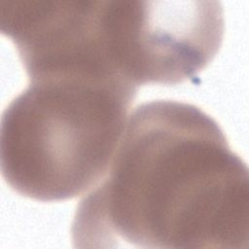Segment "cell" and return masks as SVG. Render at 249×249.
<instances>
[{"label": "cell", "instance_id": "3", "mask_svg": "<svg viewBox=\"0 0 249 249\" xmlns=\"http://www.w3.org/2000/svg\"><path fill=\"white\" fill-rule=\"evenodd\" d=\"M224 27L219 1L122 0L116 33L121 71L136 88L193 79L219 52Z\"/></svg>", "mask_w": 249, "mask_h": 249}, {"label": "cell", "instance_id": "1", "mask_svg": "<svg viewBox=\"0 0 249 249\" xmlns=\"http://www.w3.org/2000/svg\"><path fill=\"white\" fill-rule=\"evenodd\" d=\"M110 164L77 205L79 248L247 249L244 160L199 107L152 100L129 116Z\"/></svg>", "mask_w": 249, "mask_h": 249}, {"label": "cell", "instance_id": "2", "mask_svg": "<svg viewBox=\"0 0 249 249\" xmlns=\"http://www.w3.org/2000/svg\"><path fill=\"white\" fill-rule=\"evenodd\" d=\"M138 89L118 79L54 75L29 80L7 105L1 173L20 196L75 198L105 174Z\"/></svg>", "mask_w": 249, "mask_h": 249}]
</instances>
